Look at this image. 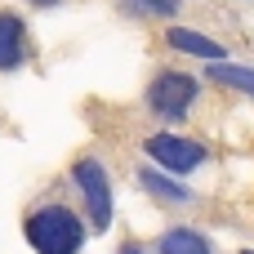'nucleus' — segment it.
<instances>
[{
  "mask_svg": "<svg viewBox=\"0 0 254 254\" xmlns=\"http://www.w3.org/2000/svg\"><path fill=\"white\" fill-rule=\"evenodd\" d=\"M156 250L161 254H210V237H201L192 228H174L156 241Z\"/></svg>",
  "mask_w": 254,
  "mask_h": 254,
  "instance_id": "obj_8",
  "label": "nucleus"
},
{
  "mask_svg": "<svg viewBox=\"0 0 254 254\" xmlns=\"http://www.w3.org/2000/svg\"><path fill=\"white\" fill-rule=\"evenodd\" d=\"M196 94H201V85H196L188 71H161V76L147 85V107H152L156 116H165V121H183L188 107L196 103Z\"/></svg>",
  "mask_w": 254,
  "mask_h": 254,
  "instance_id": "obj_2",
  "label": "nucleus"
},
{
  "mask_svg": "<svg viewBox=\"0 0 254 254\" xmlns=\"http://www.w3.org/2000/svg\"><path fill=\"white\" fill-rule=\"evenodd\" d=\"M143 152L156 161V170H165V174H192L201 161H205V147L201 143H192V138H183V134H152L147 143H143Z\"/></svg>",
  "mask_w": 254,
  "mask_h": 254,
  "instance_id": "obj_4",
  "label": "nucleus"
},
{
  "mask_svg": "<svg viewBox=\"0 0 254 254\" xmlns=\"http://www.w3.org/2000/svg\"><path fill=\"white\" fill-rule=\"evenodd\" d=\"M210 85H228V89H241V94H254V67H232V63H210Z\"/></svg>",
  "mask_w": 254,
  "mask_h": 254,
  "instance_id": "obj_9",
  "label": "nucleus"
},
{
  "mask_svg": "<svg viewBox=\"0 0 254 254\" xmlns=\"http://www.w3.org/2000/svg\"><path fill=\"white\" fill-rule=\"evenodd\" d=\"M31 9H54V4H63V0H27Z\"/></svg>",
  "mask_w": 254,
  "mask_h": 254,
  "instance_id": "obj_11",
  "label": "nucleus"
},
{
  "mask_svg": "<svg viewBox=\"0 0 254 254\" xmlns=\"http://www.w3.org/2000/svg\"><path fill=\"white\" fill-rule=\"evenodd\" d=\"M116 4L129 18H174L179 13V0H116Z\"/></svg>",
  "mask_w": 254,
  "mask_h": 254,
  "instance_id": "obj_10",
  "label": "nucleus"
},
{
  "mask_svg": "<svg viewBox=\"0 0 254 254\" xmlns=\"http://www.w3.org/2000/svg\"><path fill=\"white\" fill-rule=\"evenodd\" d=\"M27 22L13 9H0V71H18L27 63Z\"/></svg>",
  "mask_w": 254,
  "mask_h": 254,
  "instance_id": "obj_5",
  "label": "nucleus"
},
{
  "mask_svg": "<svg viewBox=\"0 0 254 254\" xmlns=\"http://www.w3.org/2000/svg\"><path fill=\"white\" fill-rule=\"evenodd\" d=\"M116 254H143V246H134V241H125V246H121Z\"/></svg>",
  "mask_w": 254,
  "mask_h": 254,
  "instance_id": "obj_12",
  "label": "nucleus"
},
{
  "mask_svg": "<svg viewBox=\"0 0 254 254\" xmlns=\"http://www.w3.org/2000/svg\"><path fill=\"white\" fill-rule=\"evenodd\" d=\"M165 45L179 49V54L205 58V63H223V54H228L219 40H210V36H201V31H192V27H170V31H165Z\"/></svg>",
  "mask_w": 254,
  "mask_h": 254,
  "instance_id": "obj_6",
  "label": "nucleus"
},
{
  "mask_svg": "<svg viewBox=\"0 0 254 254\" xmlns=\"http://www.w3.org/2000/svg\"><path fill=\"white\" fill-rule=\"evenodd\" d=\"M85 232L89 228L80 223V214L58 205V201H49V205H40L22 219V237L36 254H80Z\"/></svg>",
  "mask_w": 254,
  "mask_h": 254,
  "instance_id": "obj_1",
  "label": "nucleus"
},
{
  "mask_svg": "<svg viewBox=\"0 0 254 254\" xmlns=\"http://www.w3.org/2000/svg\"><path fill=\"white\" fill-rule=\"evenodd\" d=\"M241 254H254V250H241Z\"/></svg>",
  "mask_w": 254,
  "mask_h": 254,
  "instance_id": "obj_13",
  "label": "nucleus"
},
{
  "mask_svg": "<svg viewBox=\"0 0 254 254\" xmlns=\"http://www.w3.org/2000/svg\"><path fill=\"white\" fill-rule=\"evenodd\" d=\"M71 179H76V188H80V196H85L89 228H98V232L112 228V179H107V170H103L94 156H85V161H76Z\"/></svg>",
  "mask_w": 254,
  "mask_h": 254,
  "instance_id": "obj_3",
  "label": "nucleus"
},
{
  "mask_svg": "<svg viewBox=\"0 0 254 254\" xmlns=\"http://www.w3.org/2000/svg\"><path fill=\"white\" fill-rule=\"evenodd\" d=\"M138 183H143L156 201H174V205H188V201H192V192H188L174 174H165V170H156V165H143V170H138Z\"/></svg>",
  "mask_w": 254,
  "mask_h": 254,
  "instance_id": "obj_7",
  "label": "nucleus"
}]
</instances>
